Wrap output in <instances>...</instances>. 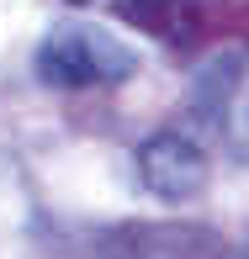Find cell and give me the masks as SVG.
<instances>
[{
    "label": "cell",
    "instance_id": "1",
    "mask_svg": "<svg viewBox=\"0 0 249 259\" xmlns=\"http://www.w3.org/2000/svg\"><path fill=\"white\" fill-rule=\"evenodd\" d=\"M133 69H138V53L96 21H58L38 48V79L53 90L122 85Z\"/></svg>",
    "mask_w": 249,
    "mask_h": 259
},
{
    "label": "cell",
    "instance_id": "2",
    "mask_svg": "<svg viewBox=\"0 0 249 259\" xmlns=\"http://www.w3.org/2000/svg\"><path fill=\"white\" fill-rule=\"evenodd\" d=\"M90 259H223V238L191 222H122L90 238Z\"/></svg>",
    "mask_w": 249,
    "mask_h": 259
},
{
    "label": "cell",
    "instance_id": "3",
    "mask_svg": "<svg viewBox=\"0 0 249 259\" xmlns=\"http://www.w3.org/2000/svg\"><path fill=\"white\" fill-rule=\"evenodd\" d=\"M207 148L196 143L191 133H154L144 138V148H138V180H144L149 196H159V201L181 206L191 201V196L207 191Z\"/></svg>",
    "mask_w": 249,
    "mask_h": 259
},
{
    "label": "cell",
    "instance_id": "4",
    "mask_svg": "<svg viewBox=\"0 0 249 259\" xmlns=\"http://www.w3.org/2000/svg\"><path fill=\"white\" fill-rule=\"evenodd\" d=\"M196 106L201 116H212L228 148L239 159H249V53H228L201 74L196 85Z\"/></svg>",
    "mask_w": 249,
    "mask_h": 259
},
{
    "label": "cell",
    "instance_id": "5",
    "mask_svg": "<svg viewBox=\"0 0 249 259\" xmlns=\"http://www.w3.org/2000/svg\"><path fill=\"white\" fill-rule=\"evenodd\" d=\"M75 6H90V0H75Z\"/></svg>",
    "mask_w": 249,
    "mask_h": 259
}]
</instances>
